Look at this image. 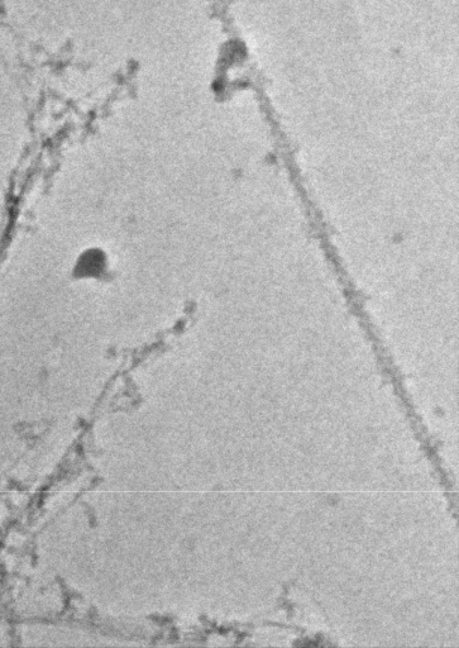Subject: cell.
<instances>
[{
	"mask_svg": "<svg viewBox=\"0 0 459 648\" xmlns=\"http://www.w3.org/2000/svg\"><path fill=\"white\" fill-rule=\"evenodd\" d=\"M112 256L103 247H86L80 252L71 266V278L76 281L105 283L113 276Z\"/></svg>",
	"mask_w": 459,
	"mask_h": 648,
	"instance_id": "1",
	"label": "cell"
}]
</instances>
